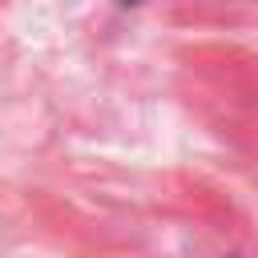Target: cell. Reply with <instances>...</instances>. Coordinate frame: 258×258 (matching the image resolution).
<instances>
[]
</instances>
